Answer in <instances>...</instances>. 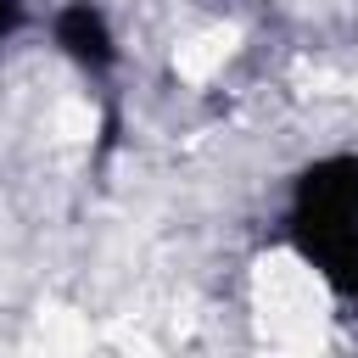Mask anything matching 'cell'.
Segmentation results:
<instances>
[{"mask_svg":"<svg viewBox=\"0 0 358 358\" xmlns=\"http://www.w3.org/2000/svg\"><path fill=\"white\" fill-rule=\"evenodd\" d=\"M291 241L336 291L358 296V151L330 157L296 179Z\"/></svg>","mask_w":358,"mask_h":358,"instance_id":"obj_1","label":"cell"},{"mask_svg":"<svg viewBox=\"0 0 358 358\" xmlns=\"http://www.w3.org/2000/svg\"><path fill=\"white\" fill-rule=\"evenodd\" d=\"M56 45L84 67V73H112V62H117V45H112V34H106V17L90 6V0H78V6H67L62 17H56Z\"/></svg>","mask_w":358,"mask_h":358,"instance_id":"obj_2","label":"cell"},{"mask_svg":"<svg viewBox=\"0 0 358 358\" xmlns=\"http://www.w3.org/2000/svg\"><path fill=\"white\" fill-rule=\"evenodd\" d=\"M17 22H22V6H17V0H0V39H6Z\"/></svg>","mask_w":358,"mask_h":358,"instance_id":"obj_3","label":"cell"}]
</instances>
